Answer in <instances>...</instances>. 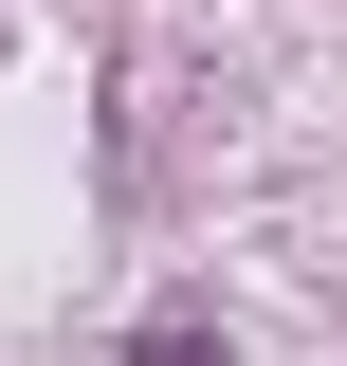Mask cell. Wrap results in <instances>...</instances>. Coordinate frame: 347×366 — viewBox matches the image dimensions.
Returning a JSON list of instances; mask_svg holds the SVG:
<instances>
[{
    "mask_svg": "<svg viewBox=\"0 0 347 366\" xmlns=\"http://www.w3.org/2000/svg\"><path fill=\"white\" fill-rule=\"evenodd\" d=\"M201 348H219V330H201V312H165V330H146L129 366H201Z\"/></svg>",
    "mask_w": 347,
    "mask_h": 366,
    "instance_id": "obj_1",
    "label": "cell"
}]
</instances>
